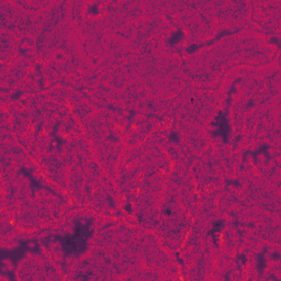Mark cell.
<instances>
[{
	"label": "cell",
	"instance_id": "obj_1",
	"mask_svg": "<svg viewBox=\"0 0 281 281\" xmlns=\"http://www.w3.org/2000/svg\"><path fill=\"white\" fill-rule=\"evenodd\" d=\"M88 224L87 225H78L76 230V234L74 236H67L63 240L65 249L68 247V253H80L85 250L86 240L88 239Z\"/></svg>",
	"mask_w": 281,
	"mask_h": 281
},
{
	"label": "cell",
	"instance_id": "obj_2",
	"mask_svg": "<svg viewBox=\"0 0 281 281\" xmlns=\"http://www.w3.org/2000/svg\"><path fill=\"white\" fill-rule=\"evenodd\" d=\"M220 119V122L218 123L219 125V132H220V134L223 136V139L226 140V137L228 135V133H230V126H228V123L226 121L225 117L221 116Z\"/></svg>",
	"mask_w": 281,
	"mask_h": 281
}]
</instances>
